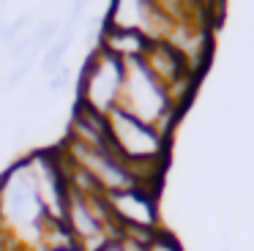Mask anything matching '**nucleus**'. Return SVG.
I'll return each mask as SVG.
<instances>
[{"mask_svg": "<svg viewBox=\"0 0 254 251\" xmlns=\"http://www.w3.org/2000/svg\"><path fill=\"white\" fill-rule=\"evenodd\" d=\"M123 63L121 58L110 55L107 49L96 52L88 60V68H85V79H82V101L90 104L93 109H99L101 115L110 112L112 104L118 101L123 87Z\"/></svg>", "mask_w": 254, "mask_h": 251, "instance_id": "obj_1", "label": "nucleus"}, {"mask_svg": "<svg viewBox=\"0 0 254 251\" xmlns=\"http://www.w3.org/2000/svg\"><path fill=\"white\" fill-rule=\"evenodd\" d=\"M66 218H68L71 232L79 235V238H99V235H101L99 216L93 213L90 202L85 199L82 194H74L71 202H66Z\"/></svg>", "mask_w": 254, "mask_h": 251, "instance_id": "obj_2", "label": "nucleus"}, {"mask_svg": "<svg viewBox=\"0 0 254 251\" xmlns=\"http://www.w3.org/2000/svg\"><path fill=\"white\" fill-rule=\"evenodd\" d=\"M71 36H74V22H68V30L63 33V36L58 38V41L52 44L50 49H47L44 60H41V68H44L47 74H55V71H58V65H61L63 55H66V47L71 44Z\"/></svg>", "mask_w": 254, "mask_h": 251, "instance_id": "obj_3", "label": "nucleus"}, {"mask_svg": "<svg viewBox=\"0 0 254 251\" xmlns=\"http://www.w3.org/2000/svg\"><path fill=\"white\" fill-rule=\"evenodd\" d=\"M55 36H58V22L50 19V22H44L41 27H36V30L30 33V36H28V44H30V49H33V52H39V49L44 47L47 41H52Z\"/></svg>", "mask_w": 254, "mask_h": 251, "instance_id": "obj_4", "label": "nucleus"}, {"mask_svg": "<svg viewBox=\"0 0 254 251\" xmlns=\"http://www.w3.org/2000/svg\"><path fill=\"white\" fill-rule=\"evenodd\" d=\"M148 251H181V249H178L167 235H156V238L148 243Z\"/></svg>", "mask_w": 254, "mask_h": 251, "instance_id": "obj_5", "label": "nucleus"}, {"mask_svg": "<svg viewBox=\"0 0 254 251\" xmlns=\"http://www.w3.org/2000/svg\"><path fill=\"white\" fill-rule=\"evenodd\" d=\"M96 251H126V246H123V240H107Z\"/></svg>", "mask_w": 254, "mask_h": 251, "instance_id": "obj_6", "label": "nucleus"}]
</instances>
